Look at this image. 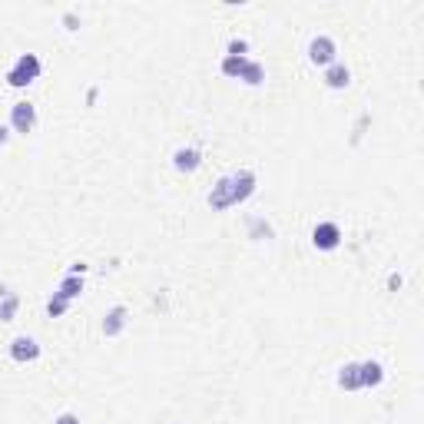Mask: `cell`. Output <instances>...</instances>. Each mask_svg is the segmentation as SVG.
Returning a JSON list of instances; mask_svg holds the SVG:
<instances>
[{
  "mask_svg": "<svg viewBox=\"0 0 424 424\" xmlns=\"http://www.w3.org/2000/svg\"><path fill=\"white\" fill-rule=\"evenodd\" d=\"M53 424H80V418H77V414H70V411H67V414H60V418H57Z\"/></svg>",
  "mask_w": 424,
  "mask_h": 424,
  "instance_id": "obj_18",
  "label": "cell"
},
{
  "mask_svg": "<svg viewBox=\"0 0 424 424\" xmlns=\"http://www.w3.org/2000/svg\"><path fill=\"white\" fill-rule=\"evenodd\" d=\"M312 242H315V249L332 252V249H339L341 229L335 225V222H319V225H315V232H312Z\"/></svg>",
  "mask_w": 424,
  "mask_h": 424,
  "instance_id": "obj_4",
  "label": "cell"
},
{
  "mask_svg": "<svg viewBox=\"0 0 424 424\" xmlns=\"http://www.w3.org/2000/svg\"><path fill=\"white\" fill-rule=\"evenodd\" d=\"M40 57H37V53H20L17 57V63H14V67L7 70V83L10 86H30L37 80V77H40Z\"/></svg>",
  "mask_w": 424,
  "mask_h": 424,
  "instance_id": "obj_2",
  "label": "cell"
},
{
  "mask_svg": "<svg viewBox=\"0 0 424 424\" xmlns=\"http://www.w3.org/2000/svg\"><path fill=\"white\" fill-rule=\"evenodd\" d=\"M239 80H245L249 86H259L262 80H265V70H262V63H255V60H245V67H242V73H239Z\"/></svg>",
  "mask_w": 424,
  "mask_h": 424,
  "instance_id": "obj_14",
  "label": "cell"
},
{
  "mask_svg": "<svg viewBox=\"0 0 424 424\" xmlns=\"http://www.w3.org/2000/svg\"><path fill=\"white\" fill-rule=\"evenodd\" d=\"M67 308H70V302H67V299H60L57 292H53L50 299H47V315H53V319H60Z\"/></svg>",
  "mask_w": 424,
  "mask_h": 424,
  "instance_id": "obj_16",
  "label": "cell"
},
{
  "mask_svg": "<svg viewBox=\"0 0 424 424\" xmlns=\"http://www.w3.org/2000/svg\"><path fill=\"white\" fill-rule=\"evenodd\" d=\"M7 139H10V133H7V126H3V123H0V146H3V143H7Z\"/></svg>",
  "mask_w": 424,
  "mask_h": 424,
  "instance_id": "obj_20",
  "label": "cell"
},
{
  "mask_svg": "<svg viewBox=\"0 0 424 424\" xmlns=\"http://www.w3.org/2000/svg\"><path fill=\"white\" fill-rule=\"evenodd\" d=\"M245 50H249L245 40H232V43H229V57H245Z\"/></svg>",
  "mask_w": 424,
  "mask_h": 424,
  "instance_id": "obj_17",
  "label": "cell"
},
{
  "mask_svg": "<svg viewBox=\"0 0 424 424\" xmlns=\"http://www.w3.org/2000/svg\"><path fill=\"white\" fill-rule=\"evenodd\" d=\"M34 123H37V106L34 103H14L10 106V126L17 130V133H30L34 130Z\"/></svg>",
  "mask_w": 424,
  "mask_h": 424,
  "instance_id": "obj_5",
  "label": "cell"
},
{
  "mask_svg": "<svg viewBox=\"0 0 424 424\" xmlns=\"http://www.w3.org/2000/svg\"><path fill=\"white\" fill-rule=\"evenodd\" d=\"M252 192H255V172L239 170V172H232V176H222L219 183L212 186L209 205H212L216 212H222V209H229V205L245 203Z\"/></svg>",
  "mask_w": 424,
  "mask_h": 424,
  "instance_id": "obj_1",
  "label": "cell"
},
{
  "mask_svg": "<svg viewBox=\"0 0 424 424\" xmlns=\"http://www.w3.org/2000/svg\"><path fill=\"white\" fill-rule=\"evenodd\" d=\"M172 166L179 172H196L203 166V153L199 150H192V146H179L176 153H172Z\"/></svg>",
  "mask_w": 424,
  "mask_h": 424,
  "instance_id": "obj_8",
  "label": "cell"
},
{
  "mask_svg": "<svg viewBox=\"0 0 424 424\" xmlns=\"http://www.w3.org/2000/svg\"><path fill=\"white\" fill-rule=\"evenodd\" d=\"M339 385L345 391H358V388H361V365H358V361H348V365H341Z\"/></svg>",
  "mask_w": 424,
  "mask_h": 424,
  "instance_id": "obj_10",
  "label": "cell"
},
{
  "mask_svg": "<svg viewBox=\"0 0 424 424\" xmlns=\"http://www.w3.org/2000/svg\"><path fill=\"white\" fill-rule=\"evenodd\" d=\"M126 319H130L126 305H113L106 315H103V335H106V339H117L119 332L126 328Z\"/></svg>",
  "mask_w": 424,
  "mask_h": 424,
  "instance_id": "obj_7",
  "label": "cell"
},
{
  "mask_svg": "<svg viewBox=\"0 0 424 424\" xmlns=\"http://www.w3.org/2000/svg\"><path fill=\"white\" fill-rule=\"evenodd\" d=\"M335 53H339V47H335V40L332 37H312V43H308V60L312 63H319V67H332L335 63Z\"/></svg>",
  "mask_w": 424,
  "mask_h": 424,
  "instance_id": "obj_3",
  "label": "cell"
},
{
  "mask_svg": "<svg viewBox=\"0 0 424 424\" xmlns=\"http://www.w3.org/2000/svg\"><path fill=\"white\" fill-rule=\"evenodd\" d=\"M80 292H83V275H67V279L60 282L57 295L67 299V302H73V299H80Z\"/></svg>",
  "mask_w": 424,
  "mask_h": 424,
  "instance_id": "obj_13",
  "label": "cell"
},
{
  "mask_svg": "<svg viewBox=\"0 0 424 424\" xmlns=\"http://www.w3.org/2000/svg\"><path fill=\"white\" fill-rule=\"evenodd\" d=\"M242 67H245V57H229V53H225V60H222V73H225V77H239Z\"/></svg>",
  "mask_w": 424,
  "mask_h": 424,
  "instance_id": "obj_15",
  "label": "cell"
},
{
  "mask_svg": "<svg viewBox=\"0 0 424 424\" xmlns=\"http://www.w3.org/2000/svg\"><path fill=\"white\" fill-rule=\"evenodd\" d=\"M385 381V368L378 361H361V388H378Z\"/></svg>",
  "mask_w": 424,
  "mask_h": 424,
  "instance_id": "obj_11",
  "label": "cell"
},
{
  "mask_svg": "<svg viewBox=\"0 0 424 424\" xmlns=\"http://www.w3.org/2000/svg\"><path fill=\"white\" fill-rule=\"evenodd\" d=\"M83 272H86L83 262H73V265H70V275H83Z\"/></svg>",
  "mask_w": 424,
  "mask_h": 424,
  "instance_id": "obj_19",
  "label": "cell"
},
{
  "mask_svg": "<svg viewBox=\"0 0 424 424\" xmlns=\"http://www.w3.org/2000/svg\"><path fill=\"white\" fill-rule=\"evenodd\" d=\"M17 292L14 289H0V322H14V315H17Z\"/></svg>",
  "mask_w": 424,
  "mask_h": 424,
  "instance_id": "obj_12",
  "label": "cell"
},
{
  "mask_svg": "<svg viewBox=\"0 0 424 424\" xmlns=\"http://www.w3.org/2000/svg\"><path fill=\"white\" fill-rule=\"evenodd\" d=\"M10 358H14V361H20V365L37 361V358H40V345H37L30 335H17V339L10 341Z\"/></svg>",
  "mask_w": 424,
  "mask_h": 424,
  "instance_id": "obj_6",
  "label": "cell"
},
{
  "mask_svg": "<svg viewBox=\"0 0 424 424\" xmlns=\"http://www.w3.org/2000/svg\"><path fill=\"white\" fill-rule=\"evenodd\" d=\"M348 83H352V70L345 67V63H332V67L325 70V86H332V90H345Z\"/></svg>",
  "mask_w": 424,
  "mask_h": 424,
  "instance_id": "obj_9",
  "label": "cell"
}]
</instances>
